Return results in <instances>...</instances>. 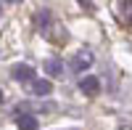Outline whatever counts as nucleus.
I'll use <instances>...</instances> for the list:
<instances>
[{
    "mask_svg": "<svg viewBox=\"0 0 132 130\" xmlns=\"http://www.w3.org/2000/svg\"><path fill=\"white\" fill-rule=\"evenodd\" d=\"M16 127L19 130H37L40 122H37V117H32V114H21L19 120H16Z\"/></svg>",
    "mask_w": 132,
    "mask_h": 130,
    "instance_id": "obj_5",
    "label": "nucleus"
},
{
    "mask_svg": "<svg viewBox=\"0 0 132 130\" xmlns=\"http://www.w3.org/2000/svg\"><path fill=\"white\" fill-rule=\"evenodd\" d=\"M79 90L85 96H98V93H101V80H98L95 74H87V77L79 80Z\"/></svg>",
    "mask_w": 132,
    "mask_h": 130,
    "instance_id": "obj_3",
    "label": "nucleus"
},
{
    "mask_svg": "<svg viewBox=\"0 0 132 130\" xmlns=\"http://www.w3.org/2000/svg\"><path fill=\"white\" fill-rule=\"evenodd\" d=\"M119 11H122V19L132 27V0H124V3H119Z\"/></svg>",
    "mask_w": 132,
    "mask_h": 130,
    "instance_id": "obj_7",
    "label": "nucleus"
},
{
    "mask_svg": "<svg viewBox=\"0 0 132 130\" xmlns=\"http://www.w3.org/2000/svg\"><path fill=\"white\" fill-rule=\"evenodd\" d=\"M11 77L16 82H35V69H32L29 64H16V67L11 69Z\"/></svg>",
    "mask_w": 132,
    "mask_h": 130,
    "instance_id": "obj_2",
    "label": "nucleus"
},
{
    "mask_svg": "<svg viewBox=\"0 0 132 130\" xmlns=\"http://www.w3.org/2000/svg\"><path fill=\"white\" fill-rule=\"evenodd\" d=\"M32 93H35V96H40V98H42V96H50L53 93V82L50 80H35V82H32Z\"/></svg>",
    "mask_w": 132,
    "mask_h": 130,
    "instance_id": "obj_4",
    "label": "nucleus"
},
{
    "mask_svg": "<svg viewBox=\"0 0 132 130\" xmlns=\"http://www.w3.org/2000/svg\"><path fill=\"white\" fill-rule=\"evenodd\" d=\"M0 104H3V90H0Z\"/></svg>",
    "mask_w": 132,
    "mask_h": 130,
    "instance_id": "obj_8",
    "label": "nucleus"
},
{
    "mask_svg": "<svg viewBox=\"0 0 132 130\" xmlns=\"http://www.w3.org/2000/svg\"><path fill=\"white\" fill-rule=\"evenodd\" d=\"M93 61H95V56H93L90 50H79V53H74V59H71V69L77 74H82L85 69L93 67Z\"/></svg>",
    "mask_w": 132,
    "mask_h": 130,
    "instance_id": "obj_1",
    "label": "nucleus"
},
{
    "mask_svg": "<svg viewBox=\"0 0 132 130\" xmlns=\"http://www.w3.org/2000/svg\"><path fill=\"white\" fill-rule=\"evenodd\" d=\"M45 72L53 77H63V61L61 59H48L45 61Z\"/></svg>",
    "mask_w": 132,
    "mask_h": 130,
    "instance_id": "obj_6",
    "label": "nucleus"
}]
</instances>
